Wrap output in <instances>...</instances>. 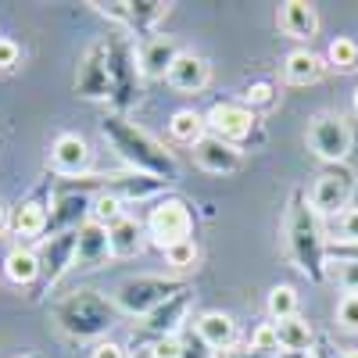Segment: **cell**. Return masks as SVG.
Wrapping results in <instances>:
<instances>
[{
  "instance_id": "6da1fadb",
  "label": "cell",
  "mask_w": 358,
  "mask_h": 358,
  "mask_svg": "<svg viewBox=\"0 0 358 358\" xmlns=\"http://www.w3.org/2000/svg\"><path fill=\"white\" fill-rule=\"evenodd\" d=\"M101 133L111 143V151L122 158L133 172L155 176V179H162V183H176V179H179L176 155L165 151V147L151 133H143L140 126H133L126 115H108L104 122H101Z\"/></svg>"
},
{
  "instance_id": "7a4b0ae2",
  "label": "cell",
  "mask_w": 358,
  "mask_h": 358,
  "mask_svg": "<svg viewBox=\"0 0 358 358\" xmlns=\"http://www.w3.org/2000/svg\"><path fill=\"white\" fill-rule=\"evenodd\" d=\"M326 244L322 241V229H319V215L312 212V201L305 197V190H294L290 194V208H287V251L290 262L301 268V273L312 283H326Z\"/></svg>"
},
{
  "instance_id": "3957f363",
  "label": "cell",
  "mask_w": 358,
  "mask_h": 358,
  "mask_svg": "<svg viewBox=\"0 0 358 358\" xmlns=\"http://www.w3.org/2000/svg\"><path fill=\"white\" fill-rule=\"evenodd\" d=\"M54 322L76 341H94V337L108 334L118 322V308L104 294L90 290V287H79V290L65 294L62 301L54 305Z\"/></svg>"
},
{
  "instance_id": "277c9868",
  "label": "cell",
  "mask_w": 358,
  "mask_h": 358,
  "mask_svg": "<svg viewBox=\"0 0 358 358\" xmlns=\"http://www.w3.org/2000/svg\"><path fill=\"white\" fill-rule=\"evenodd\" d=\"M108 47V76H111V104H115V115H126L136 108L140 101V86H143V72H140V54L133 50L129 36L115 33L104 40Z\"/></svg>"
},
{
  "instance_id": "5b68a950",
  "label": "cell",
  "mask_w": 358,
  "mask_h": 358,
  "mask_svg": "<svg viewBox=\"0 0 358 358\" xmlns=\"http://www.w3.org/2000/svg\"><path fill=\"white\" fill-rule=\"evenodd\" d=\"M183 290H190V287L183 280H176V276H133L115 290V308L126 312V315H143L147 319L155 308H162L169 297L183 294Z\"/></svg>"
},
{
  "instance_id": "8992f818",
  "label": "cell",
  "mask_w": 358,
  "mask_h": 358,
  "mask_svg": "<svg viewBox=\"0 0 358 358\" xmlns=\"http://www.w3.org/2000/svg\"><path fill=\"white\" fill-rule=\"evenodd\" d=\"M143 233L165 251L172 244L194 241V208L183 197H162L151 212H147Z\"/></svg>"
},
{
  "instance_id": "52a82bcc",
  "label": "cell",
  "mask_w": 358,
  "mask_h": 358,
  "mask_svg": "<svg viewBox=\"0 0 358 358\" xmlns=\"http://www.w3.org/2000/svg\"><path fill=\"white\" fill-rule=\"evenodd\" d=\"M355 187H358V179H355V169L344 162V165H326L315 179V187H312V212L315 215H344L348 208H351V197H355Z\"/></svg>"
},
{
  "instance_id": "ba28073f",
  "label": "cell",
  "mask_w": 358,
  "mask_h": 358,
  "mask_svg": "<svg viewBox=\"0 0 358 358\" xmlns=\"http://www.w3.org/2000/svg\"><path fill=\"white\" fill-rule=\"evenodd\" d=\"M208 129H212V136L241 147L248 140H262V129H258V115L244 104V101H219L212 104V111L204 115Z\"/></svg>"
},
{
  "instance_id": "9c48e42d",
  "label": "cell",
  "mask_w": 358,
  "mask_h": 358,
  "mask_svg": "<svg viewBox=\"0 0 358 358\" xmlns=\"http://www.w3.org/2000/svg\"><path fill=\"white\" fill-rule=\"evenodd\" d=\"M351 126L344 115H315L312 126H308V147L312 155L326 165H344L348 155H351Z\"/></svg>"
},
{
  "instance_id": "30bf717a",
  "label": "cell",
  "mask_w": 358,
  "mask_h": 358,
  "mask_svg": "<svg viewBox=\"0 0 358 358\" xmlns=\"http://www.w3.org/2000/svg\"><path fill=\"white\" fill-rule=\"evenodd\" d=\"M47 229H50V179L29 194L18 208H11V236L22 248L33 241H47Z\"/></svg>"
},
{
  "instance_id": "8fae6325",
  "label": "cell",
  "mask_w": 358,
  "mask_h": 358,
  "mask_svg": "<svg viewBox=\"0 0 358 358\" xmlns=\"http://www.w3.org/2000/svg\"><path fill=\"white\" fill-rule=\"evenodd\" d=\"M111 22L126 25L129 33H151V29L172 11L169 0H115V4H94Z\"/></svg>"
},
{
  "instance_id": "7c38bea8",
  "label": "cell",
  "mask_w": 358,
  "mask_h": 358,
  "mask_svg": "<svg viewBox=\"0 0 358 358\" xmlns=\"http://www.w3.org/2000/svg\"><path fill=\"white\" fill-rule=\"evenodd\" d=\"M76 94L86 97V101H104L111 97V76H108V47L104 40L86 47L83 62H79V72H76Z\"/></svg>"
},
{
  "instance_id": "4fadbf2b",
  "label": "cell",
  "mask_w": 358,
  "mask_h": 358,
  "mask_svg": "<svg viewBox=\"0 0 358 358\" xmlns=\"http://www.w3.org/2000/svg\"><path fill=\"white\" fill-rule=\"evenodd\" d=\"M72 265H76V233L47 236L43 248H40V283H36V294L50 290Z\"/></svg>"
},
{
  "instance_id": "5bb4252c",
  "label": "cell",
  "mask_w": 358,
  "mask_h": 358,
  "mask_svg": "<svg viewBox=\"0 0 358 358\" xmlns=\"http://www.w3.org/2000/svg\"><path fill=\"white\" fill-rule=\"evenodd\" d=\"M90 219H94V194H54L47 236L76 233V229L86 226Z\"/></svg>"
},
{
  "instance_id": "9a60e30c",
  "label": "cell",
  "mask_w": 358,
  "mask_h": 358,
  "mask_svg": "<svg viewBox=\"0 0 358 358\" xmlns=\"http://www.w3.org/2000/svg\"><path fill=\"white\" fill-rule=\"evenodd\" d=\"M190 155H194V162L204 169V172H215V176H229V172H241V165H244V155H241V147H233V143H226V140H219V136H201L194 147H190Z\"/></svg>"
},
{
  "instance_id": "2e32d148",
  "label": "cell",
  "mask_w": 358,
  "mask_h": 358,
  "mask_svg": "<svg viewBox=\"0 0 358 358\" xmlns=\"http://www.w3.org/2000/svg\"><path fill=\"white\" fill-rule=\"evenodd\" d=\"M50 165H54V172L62 179L86 176V169H90V143L79 133H62L50 143Z\"/></svg>"
},
{
  "instance_id": "e0dca14e",
  "label": "cell",
  "mask_w": 358,
  "mask_h": 358,
  "mask_svg": "<svg viewBox=\"0 0 358 358\" xmlns=\"http://www.w3.org/2000/svg\"><path fill=\"white\" fill-rule=\"evenodd\" d=\"M187 308H190V290L169 297L162 308H155L151 315L143 319V337L151 341H162V337H176L183 330V319H187Z\"/></svg>"
},
{
  "instance_id": "ac0fdd59",
  "label": "cell",
  "mask_w": 358,
  "mask_h": 358,
  "mask_svg": "<svg viewBox=\"0 0 358 358\" xmlns=\"http://www.w3.org/2000/svg\"><path fill=\"white\" fill-rule=\"evenodd\" d=\"M111 258V241H108V226L90 219L86 226L76 229V265L79 268H97Z\"/></svg>"
},
{
  "instance_id": "d6986e66",
  "label": "cell",
  "mask_w": 358,
  "mask_h": 358,
  "mask_svg": "<svg viewBox=\"0 0 358 358\" xmlns=\"http://www.w3.org/2000/svg\"><path fill=\"white\" fill-rule=\"evenodd\" d=\"M165 79H169L172 90H179V94H201L208 86V79H212V65H208L201 54H179Z\"/></svg>"
},
{
  "instance_id": "ffe728a7",
  "label": "cell",
  "mask_w": 358,
  "mask_h": 358,
  "mask_svg": "<svg viewBox=\"0 0 358 358\" xmlns=\"http://www.w3.org/2000/svg\"><path fill=\"white\" fill-rule=\"evenodd\" d=\"M179 54L183 50L176 47L172 36H147V43L140 47V72L147 79H165Z\"/></svg>"
},
{
  "instance_id": "44dd1931",
  "label": "cell",
  "mask_w": 358,
  "mask_h": 358,
  "mask_svg": "<svg viewBox=\"0 0 358 358\" xmlns=\"http://www.w3.org/2000/svg\"><path fill=\"white\" fill-rule=\"evenodd\" d=\"M276 25L290 40H312L315 29H319V18H315V8L305 4V0H287L276 11Z\"/></svg>"
},
{
  "instance_id": "7402d4cb",
  "label": "cell",
  "mask_w": 358,
  "mask_h": 358,
  "mask_svg": "<svg viewBox=\"0 0 358 358\" xmlns=\"http://www.w3.org/2000/svg\"><path fill=\"white\" fill-rule=\"evenodd\" d=\"M194 330H197V337L212 348V351H219V355H226V351H233L236 348V322L226 315V312H204L197 322H194Z\"/></svg>"
},
{
  "instance_id": "603a6c76",
  "label": "cell",
  "mask_w": 358,
  "mask_h": 358,
  "mask_svg": "<svg viewBox=\"0 0 358 358\" xmlns=\"http://www.w3.org/2000/svg\"><path fill=\"white\" fill-rule=\"evenodd\" d=\"M4 280L15 287H36L40 283V251L33 248H11L4 255Z\"/></svg>"
},
{
  "instance_id": "cb8c5ba5",
  "label": "cell",
  "mask_w": 358,
  "mask_h": 358,
  "mask_svg": "<svg viewBox=\"0 0 358 358\" xmlns=\"http://www.w3.org/2000/svg\"><path fill=\"white\" fill-rule=\"evenodd\" d=\"M276 341H280L283 355H312L315 334H312L308 319L290 315V319H280V322H276Z\"/></svg>"
},
{
  "instance_id": "d4e9b609",
  "label": "cell",
  "mask_w": 358,
  "mask_h": 358,
  "mask_svg": "<svg viewBox=\"0 0 358 358\" xmlns=\"http://www.w3.org/2000/svg\"><path fill=\"white\" fill-rule=\"evenodd\" d=\"M322 69H326V62L319 54H312V50H290L287 57H283V79L290 83V86H308V83H315L319 76H322Z\"/></svg>"
},
{
  "instance_id": "484cf974",
  "label": "cell",
  "mask_w": 358,
  "mask_h": 358,
  "mask_svg": "<svg viewBox=\"0 0 358 358\" xmlns=\"http://www.w3.org/2000/svg\"><path fill=\"white\" fill-rule=\"evenodd\" d=\"M108 241H111V258H133L143 248V226L122 215L115 226H108Z\"/></svg>"
},
{
  "instance_id": "4316f807",
  "label": "cell",
  "mask_w": 358,
  "mask_h": 358,
  "mask_svg": "<svg viewBox=\"0 0 358 358\" xmlns=\"http://www.w3.org/2000/svg\"><path fill=\"white\" fill-rule=\"evenodd\" d=\"M169 133H172V140L176 143H187V147H194L201 136H208V122L197 115V111H176L172 118H169Z\"/></svg>"
},
{
  "instance_id": "83f0119b",
  "label": "cell",
  "mask_w": 358,
  "mask_h": 358,
  "mask_svg": "<svg viewBox=\"0 0 358 358\" xmlns=\"http://www.w3.org/2000/svg\"><path fill=\"white\" fill-rule=\"evenodd\" d=\"M326 65L337 69V72H355L358 69V43L351 36H337L326 47Z\"/></svg>"
},
{
  "instance_id": "f1b7e54d",
  "label": "cell",
  "mask_w": 358,
  "mask_h": 358,
  "mask_svg": "<svg viewBox=\"0 0 358 358\" xmlns=\"http://www.w3.org/2000/svg\"><path fill=\"white\" fill-rule=\"evenodd\" d=\"M268 315H273V322L297 315V290L287 287V283L273 287V294H268Z\"/></svg>"
},
{
  "instance_id": "f546056e",
  "label": "cell",
  "mask_w": 358,
  "mask_h": 358,
  "mask_svg": "<svg viewBox=\"0 0 358 358\" xmlns=\"http://www.w3.org/2000/svg\"><path fill=\"white\" fill-rule=\"evenodd\" d=\"M162 255H165V262H169L172 268H179V273H187V268H194V265H197V258H201V251H197V244H194V241L172 244V248H165Z\"/></svg>"
},
{
  "instance_id": "4dcf8cb0",
  "label": "cell",
  "mask_w": 358,
  "mask_h": 358,
  "mask_svg": "<svg viewBox=\"0 0 358 358\" xmlns=\"http://www.w3.org/2000/svg\"><path fill=\"white\" fill-rule=\"evenodd\" d=\"M122 215L126 212H122V201H118V197H94V222L115 226Z\"/></svg>"
},
{
  "instance_id": "1f68e13d",
  "label": "cell",
  "mask_w": 358,
  "mask_h": 358,
  "mask_svg": "<svg viewBox=\"0 0 358 358\" xmlns=\"http://www.w3.org/2000/svg\"><path fill=\"white\" fill-rule=\"evenodd\" d=\"M255 351H268V355H280V341H276V322H262L258 330L251 334V344Z\"/></svg>"
},
{
  "instance_id": "d6a6232c",
  "label": "cell",
  "mask_w": 358,
  "mask_h": 358,
  "mask_svg": "<svg viewBox=\"0 0 358 358\" xmlns=\"http://www.w3.org/2000/svg\"><path fill=\"white\" fill-rule=\"evenodd\" d=\"M334 244H358V208L355 204L344 215H337V241Z\"/></svg>"
},
{
  "instance_id": "836d02e7",
  "label": "cell",
  "mask_w": 358,
  "mask_h": 358,
  "mask_svg": "<svg viewBox=\"0 0 358 358\" xmlns=\"http://www.w3.org/2000/svg\"><path fill=\"white\" fill-rule=\"evenodd\" d=\"M337 322L344 330H358V294H344L337 301Z\"/></svg>"
},
{
  "instance_id": "e575fe53",
  "label": "cell",
  "mask_w": 358,
  "mask_h": 358,
  "mask_svg": "<svg viewBox=\"0 0 358 358\" xmlns=\"http://www.w3.org/2000/svg\"><path fill=\"white\" fill-rule=\"evenodd\" d=\"M179 341H183V355H179V358H219V351H212V348H208V344L197 337V330L183 334Z\"/></svg>"
},
{
  "instance_id": "d590c367",
  "label": "cell",
  "mask_w": 358,
  "mask_h": 358,
  "mask_svg": "<svg viewBox=\"0 0 358 358\" xmlns=\"http://www.w3.org/2000/svg\"><path fill=\"white\" fill-rule=\"evenodd\" d=\"M334 276L344 294H358V262H334Z\"/></svg>"
},
{
  "instance_id": "8d00e7d4",
  "label": "cell",
  "mask_w": 358,
  "mask_h": 358,
  "mask_svg": "<svg viewBox=\"0 0 358 358\" xmlns=\"http://www.w3.org/2000/svg\"><path fill=\"white\" fill-rule=\"evenodd\" d=\"M22 62V47L8 36H0V72H11Z\"/></svg>"
},
{
  "instance_id": "74e56055",
  "label": "cell",
  "mask_w": 358,
  "mask_h": 358,
  "mask_svg": "<svg viewBox=\"0 0 358 358\" xmlns=\"http://www.w3.org/2000/svg\"><path fill=\"white\" fill-rule=\"evenodd\" d=\"M244 104L255 111V108H265V104H273V86L268 83H255L248 94H244Z\"/></svg>"
},
{
  "instance_id": "f35d334b",
  "label": "cell",
  "mask_w": 358,
  "mask_h": 358,
  "mask_svg": "<svg viewBox=\"0 0 358 358\" xmlns=\"http://www.w3.org/2000/svg\"><path fill=\"white\" fill-rule=\"evenodd\" d=\"M183 355V341L179 337H162L151 344V358H179Z\"/></svg>"
},
{
  "instance_id": "ab89813d",
  "label": "cell",
  "mask_w": 358,
  "mask_h": 358,
  "mask_svg": "<svg viewBox=\"0 0 358 358\" xmlns=\"http://www.w3.org/2000/svg\"><path fill=\"white\" fill-rule=\"evenodd\" d=\"M326 255H330V262H358V244H330Z\"/></svg>"
},
{
  "instance_id": "60d3db41",
  "label": "cell",
  "mask_w": 358,
  "mask_h": 358,
  "mask_svg": "<svg viewBox=\"0 0 358 358\" xmlns=\"http://www.w3.org/2000/svg\"><path fill=\"white\" fill-rule=\"evenodd\" d=\"M90 358H129V355H126V348H122V344L104 341V344H97L94 351H90Z\"/></svg>"
},
{
  "instance_id": "b9f144b4",
  "label": "cell",
  "mask_w": 358,
  "mask_h": 358,
  "mask_svg": "<svg viewBox=\"0 0 358 358\" xmlns=\"http://www.w3.org/2000/svg\"><path fill=\"white\" fill-rule=\"evenodd\" d=\"M226 358H287V355H268V351H255V348H233V351H226Z\"/></svg>"
},
{
  "instance_id": "7bdbcfd3",
  "label": "cell",
  "mask_w": 358,
  "mask_h": 358,
  "mask_svg": "<svg viewBox=\"0 0 358 358\" xmlns=\"http://www.w3.org/2000/svg\"><path fill=\"white\" fill-rule=\"evenodd\" d=\"M4 233H11V208L0 204V236H4Z\"/></svg>"
},
{
  "instance_id": "ee69618b",
  "label": "cell",
  "mask_w": 358,
  "mask_h": 358,
  "mask_svg": "<svg viewBox=\"0 0 358 358\" xmlns=\"http://www.w3.org/2000/svg\"><path fill=\"white\" fill-rule=\"evenodd\" d=\"M312 358H334V348L322 341V344H319V351H312Z\"/></svg>"
},
{
  "instance_id": "f6af8a7d",
  "label": "cell",
  "mask_w": 358,
  "mask_h": 358,
  "mask_svg": "<svg viewBox=\"0 0 358 358\" xmlns=\"http://www.w3.org/2000/svg\"><path fill=\"white\" fill-rule=\"evenodd\" d=\"M334 358H358V351H334Z\"/></svg>"
},
{
  "instance_id": "bcb514c9",
  "label": "cell",
  "mask_w": 358,
  "mask_h": 358,
  "mask_svg": "<svg viewBox=\"0 0 358 358\" xmlns=\"http://www.w3.org/2000/svg\"><path fill=\"white\" fill-rule=\"evenodd\" d=\"M351 104H355V111H358V86H355V94H351Z\"/></svg>"
},
{
  "instance_id": "7dc6e473",
  "label": "cell",
  "mask_w": 358,
  "mask_h": 358,
  "mask_svg": "<svg viewBox=\"0 0 358 358\" xmlns=\"http://www.w3.org/2000/svg\"><path fill=\"white\" fill-rule=\"evenodd\" d=\"M22 358H40V355H22Z\"/></svg>"
},
{
  "instance_id": "c3c4849f",
  "label": "cell",
  "mask_w": 358,
  "mask_h": 358,
  "mask_svg": "<svg viewBox=\"0 0 358 358\" xmlns=\"http://www.w3.org/2000/svg\"><path fill=\"white\" fill-rule=\"evenodd\" d=\"M222 358H226V355H222Z\"/></svg>"
}]
</instances>
